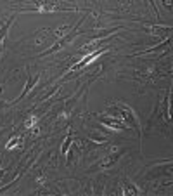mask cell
I'll use <instances>...</instances> for the list:
<instances>
[{
    "instance_id": "6da1fadb",
    "label": "cell",
    "mask_w": 173,
    "mask_h": 196,
    "mask_svg": "<svg viewBox=\"0 0 173 196\" xmlns=\"http://www.w3.org/2000/svg\"><path fill=\"white\" fill-rule=\"evenodd\" d=\"M35 123H37V116H30L28 120H26V123H24V125H26V129H33V127H35Z\"/></svg>"
}]
</instances>
